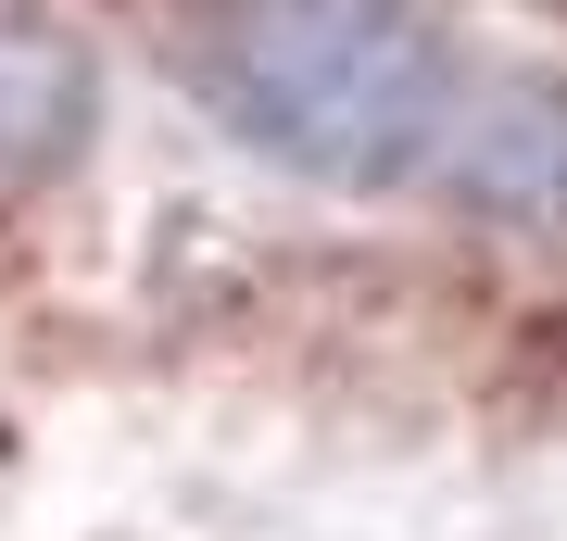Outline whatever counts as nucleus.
I'll return each instance as SVG.
<instances>
[{
    "instance_id": "f257e3e1",
    "label": "nucleus",
    "mask_w": 567,
    "mask_h": 541,
    "mask_svg": "<svg viewBox=\"0 0 567 541\" xmlns=\"http://www.w3.org/2000/svg\"><path fill=\"white\" fill-rule=\"evenodd\" d=\"M189 89L290 177L404 189L466 139V63L416 0H203Z\"/></svg>"
}]
</instances>
